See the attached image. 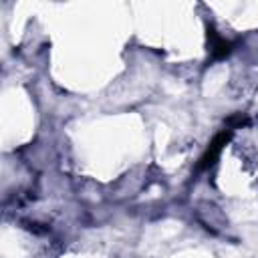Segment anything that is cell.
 Listing matches in <instances>:
<instances>
[{
    "mask_svg": "<svg viewBox=\"0 0 258 258\" xmlns=\"http://www.w3.org/2000/svg\"><path fill=\"white\" fill-rule=\"evenodd\" d=\"M232 133H234V131L224 129V131H220V133L208 143L206 151L202 153V157H200V161H198V165H196V171H206V169L214 167V163H216L218 157H220V151H222V149L228 145V141L232 139Z\"/></svg>",
    "mask_w": 258,
    "mask_h": 258,
    "instance_id": "obj_1",
    "label": "cell"
},
{
    "mask_svg": "<svg viewBox=\"0 0 258 258\" xmlns=\"http://www.w3.org/2000/svg\"><path fill=\"white\" fill-rule=\"evenodd\" d=\"M232 48H234V44L230 40L222 38L218 34V30L212 24H208V52H210V60H222V58H226L232 52Z\"/></svg>",
    "mask_w": 258,
    "mask_h": 258,
    "instance_id": "obj_2",
    "label": "cell"
},
{
    "mask_svg": "<svg viewBox=\"0 0 258 258\" xmlns=\"http://www.w3.org/2000/svg\"><path fill=\"white\" fill-rule=\"evenodd\" d=\"M248 125V117L244 113H234L226 119V129L234 131V129H240V127H246Z\"/></svg>",
    "mask_w": 258,
    "mask_h": 258,
    "instance_id": "obj_3",
    "label": "cell"
}]
</instances>
